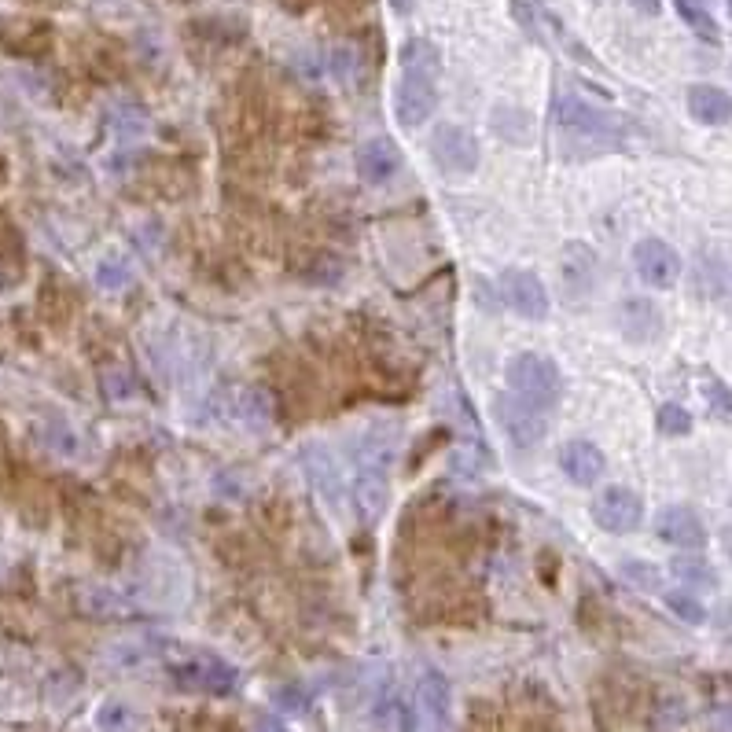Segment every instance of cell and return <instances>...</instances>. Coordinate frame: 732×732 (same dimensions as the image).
I'll return each mask as SVG.
<instances>
[{
  "label": "cell",
  "mask_w": 732,
  "mask_h": 732,
  "mask_svg": "<svg viewBox=\"0 0 732 732\" xmlns=\"http://www.w3.org/2000/svg\"><path fill=\"white\" fill-rule=\"evenodd\" d=\"M438 78H442V52L427 37H412L401 48V81L394 89V115L405 129L438 111Z\"/></svg>",
  "instance_id": "cell-1"
},
{
  "label": "cell",
  "mask_w": 732,
  "mask_h": 732,
  "mask_svg": "<svg viewBox=\"0 0 732 732\" xmlns=\"http://www.w3.org/2000/svg\"><path fill=\"white\" fill-rule=\"evenodd\" d=\"M630 118L615 115V111H604V107H593V103L578 100V96H563L560 100V129L571 133V137H582L585 144H593L600 151H618L626 144V126Z\"/></svg>",
  "instance_id": "cell-2"
},
{
  "label": "cell",
  "mask_w": 732,
  "mask_h": 732,
  "mask_svg": "<svg viewBox=\"0 0 732 732\" xmlns=\"http://www.w3.org/2000/svg\"><path fill=\"white\" fill-rule=\"evenodd\" d=\"M508 387L519 398L534 401L538 409H556L563 401V372L560 365L545 354H515L508 361Z\"/></svg>",
  "instance_id": "cell-3"
},
{
  "label": "cell",
  "mask_w": 732,
  "mask_h": 732,
  "mask_svg": "<svg viewBox=\"0 0 732 732\" xmlns=\"http://www.w3.org/2000/svg\"><path fill=\"white\" fill-rule=\"evenodd\" d=\"M354 504H357V515H361L365 527H376L390 504L387 453H383V446H376V442L361 453V468H357V479H354Z\"/></svg>",
  "instance_id": "cell-4"
},
{
  "label": "cell",
  "mask_w": 732,
  "mask_h": 732,
  "mask_svg": "<svg viewBox=\"0 0 732 732\" xmlns=\"http://www.w3.org/2000/svg\"><path fill=\"white\" fill-rule=\"evenodd\" d=\"M497 295L523 321H545L552 313L549 287H545V280L538 273H530V269H504L497 276Z\"/></svg>",
  "instance_id": "cell-5"
},
{
  "label": "cell",
  "mask_w": 732,
  "mask_h": 732,
  "mask_svg": "<svg viewBox=\"0 0 732 732\" xmlns=\"http://www.w3.org/2000/svg\"><path fill=\"white\" fill-rule=\"evenodd\" d=\"M493 412H497V424H501V431L508 435V442L515 449H534L549 435V416H545V409H538L534 401L519 398V394L497 398L493 401Z\"/></svg>",
  "instance_id": "cell-6"
},
{
  "label": "cell",
  "mask_w": 732,
  "mask_h": 732,
  "mask_svg": "<svg viewBox=\"0 0 732 732\" xmlns=\"http://www.w3.org/2000/svg\"><path fill=\"white\" fill-rule=\"evenodd\" d=\"M593 523L607 534H633L644 523V501L641 493L630 486H607L596 493L593 501Z\"/></svg>",
  "instance_id": "cell-7"
},
{
  "label": "cell",
  "mask_w": 732,
  "mask_h": 732,
  "mask_svg": "<svg viewBox=\"0 0 732 732\" xmlns=\"http://www.w3.org/2000/svg\"><path fill=\"white\" fill-rule=\"evenodd\" d=\"M431 155H435L442 173H475L479 170V140L475 133L457 122H442L431 137Z\"/></svg>",
  "instance_id": "cell-8"
},
{
  "label": "cell",
  "mask_w": 732,
  "mask_h": 732,
  "mask_svg": "<svg viewBox=\"0 0 732 732\" xmlns=\"http://www.w3.org/2000/svg\"><path fill=\"white\" fill-rule=\"evenodd\" d=\"M173 677H177L181 688H195V692H206V696H229L236 688V670L214 659V655H195L184 666H177Z\"/></svg>",
  "instance_id": "cell-9"
},
{
  "label": "cell",
  "mask_w": 732,
  "mask_h": 732,
  "mask_svg": "<svg viewBox=\"0 0 732 732\" xmlns=\"http://www.w3.org/2000/svg\"><path fill=\"white\" fill-rule=\"evenodd\" d=\"M633 269H637V276H641L644 284L674 287L677 276H681V258H677V251L670 243L648 236V240H641L633 247Z\"/></svg>",
  "instance_id": "cell-10"
},
{
  "label": "cell",
  "mask_w": 732,
  "mask_h": 732,
  "mask_svg": "<svg viewBox=\"0 0 732 732\" xmlns=\"http://www.w3.org/2000/svg\"><path fill=\"white\" fill-rule=\"evenodd\" d=\"M655 534L674 549H703L707 545V527L688 504H670L655 515Z\"/></svg>",
  "instance_id": "cell-11"
},
{
  "label": "cell",
  "mask_w": 732,
  "mask_h": 732,
  "mask_svg": "<svg viewBox=\"0 0 732 732\" xmlns=\"http://www.w3.org/2000/svg\"><path fill=\"white\" fill-rule=\"evenodd\" d=\"M560 468L574 486H596L600 475L607 471V457L600 446L585 442V438H574L560 449Z\"/></svg>",
  "instance_id": "cell-12"
},
{
  "label": "cell",
  "mask_w": 732,
  "mask_h": 732,
  "mask_svg": "<svg viewBox=\"0 0 732 732\" xmlns=\"http://www.w3.org/2000/svg\"><path fill=\"white\" fill-rule=\"evenodd\" d=\"M401 170V151L390 137H372L357 151V173L368 184H387Z\"/></svg>",
  "instance_id": "cell-13"
},
{
  "label": "cell",
  "mask_w": 732,
  "mask_h": 732,
  "mask_svg": "<svg viewBox=\"0 0 732 732\" xmlns=\"http://www.w3.org/2000/svg\"><path fill=\"white\" fill-rule=\"evenodd\" d=\"M0 45L15 56H41L52 45V26L37 19H0Z\"/></svg>",
  "instance_id": "cell-14"
},
{
  "label": "cell",
  "mask_w": 732,
  "mask_h": 732,
  "mask_svg": "<svg viewBox=\"0 0 732 732\" xmlns=\"http://www.w3.org/2000/svg\"><path fill=\"white\" fill-rule=\"evenodd\" d=\"M618 328H622V335L633 339V343H648V339H655L659 328H663V313L655 309L652 298H626V302L618 306Z\"/></svg>",
  "instance_id": "cell-15"
},
{
  "label": "cell",
  "mask_w": 732,
  "mask_h": 732,
  "mask_svg": "<svg viewBox=\"0 0 732 732\" xmlns=\"http://www.w3.org/2000/svg\"><path fill=\"white\" fill-rule=\"evenodd\" d=\"M416 703L424 710V718L431 725H449V703H453V692H449V677L435 666H427L420 681H416Z\"/></svg>",
  "instance_id": "cell-16"
},
{
  "label": "cell",
  "mask_w": 732,
  "mask_h": 732,
  "mask_svg": "<svg viewBox=\"0 0 732 732\" xmlns=\"http://www.w3.org/2000/svg\"><path fill=\"white\" fill-rule=\"evenodd\" d=\"M688 115L703 126H725V122H732V96L718 85H692L688 89Z\"/></svg>",
  "instance_id": "cell-17"
},
{
  "label": "cell",
  "mask_w": 732,
  "mask_h": 732,
  "mask_svg": "<svg viewBox=\"0 0 732 732\" xmlns=\"http://www.w3.org/2000/svg\"><path fill=\"white\" fill-rule=\"evenodd\" d=\"M563 284L571 295H585L596 284V254L585 243H571L563 251Z\"/></svg>",
  "instance_id": "cell-18"
},
{
  "label": "cell",
  "mask_w": 732,
  "mask_h": 732,
  "mask_svg": "<svg viewBox=\"0 0 732 732\" xmlns=\"http://www.w3.org/2000/svg\"><path fill=\"white\" fill-rule=\"evenodd\" d=\"M670 574H674L677 582H685V589H714L718 585L714 567L707 560H699V556H677L670 563Z\"/></svg>",
  "instance_id": "cell-19"
},
{
  "label": "cell",
  "mask_w": 732,
  "mask_h": 732,
  "mask_svg": "<svg viewBox=\"0 0 732 732\" xmlns=\"http://www.w3.org/2000/svg\"><path fill=\"white\" fill-rule=\"evenodd\" d=\"M530 115L527 111H519V107H497L493 111V133L508 144H527L530 140Z\"/></svg>",
  "instance_id": "cell-20"
},
{
  "label": "cell",
  "mask_w": 732,
  "mask_h": 732,
  "mask_svg": "<svg viewBox=\"0 0 732 732\" xmlns=\"http://www.w3.org/2000/svg\"><path fill=\"white\" fill-rule=\"evenodd\" d=\"M273 398L265 394L262 387H251L240 394V420L254 431H262V427L273 424Z\"/></svg>",
  "instance_id": "cell-21"
},
{
  "label": "cell",
  "mask_w": 732,
  "mask_h": 732,
  "mask_svg": "<svg viewBox=\"0 0 732 732\" xmlns=\"http://www.w3.org/2000/svg\"><path fill=\"white\" fill-rule=\"evenodd\" d=\"M306 464L313 471V479L321 482V490L328 501H339L343 497V482H339V468H335V460L324 453V449H309L306 453Z\"/></svg>",
  "instance_id": "cell-22"
},
{
  "label": "cell",
  "mask_w": 732,
  "mask_h": 732,
  "mask_svg": "<svg viewBox=\"0 0 732 732\" xmlns=\"http://www.w3.org/2000/svg\"><path fill=\"white\" fill-rule=\"evenodd\" d=\"M677 12H681V19H685L692 30H696L703 41H710V45H718V23L710 19L707 4L703 0H677Z\"/></svg>",
  "instance_id": "cell-23"
},
{
  "label": "cell",
  "mask_w": 732,
  "mask_h": 732,
  "mask_svg": "<svg viewBox=\"0 0 732 732\" xmlns=\"http://www.w3.org/2000/svg\"><path fill=\"white\" fill-rule=\"evenodd\" d=\"M655 427H659V435H666V438H685L688 431H692V412H688L685 405H677V401H666V405H659V412H655Z\"/></svg>",
  "instance_id": "cell-24"
},
{
  "label": "cell",
  "mask_w": 732,
  "mask_h": 732,
  "mask_svg": "<svg viewBox=\"0 0 732 732\" xmlns=\"http://www.w3.org/2000/svg\"><path fill=\"white\" fill-rule=\"evenodd\" d=\"M622 578L630 585H637L641 593H659L663 589V574L648 560H622Z\"/></svg>",
  "instance_id": "cell-25"
},
{
  "label": "cell",
  "mask_w": 732,
  "mask_h": 732,
  "mask_svg": "<svg viewBox=\"0 0 732 732\" xmlns=\"http://www.w3.org/2000/svg\"><path fill=\"white\" fill-rule=\"evenodd\" d=\"M663 600L681 622H692V626L707 622V607L699 604L696 593H688V589H670V593H663Z\"/></svg>",
  "instance_id": "cell-26"
},
{
  "label": "cell",
  "mask_w": 732,
  "mask_h": 732,
  "mask_svg": "<svg viewBox=\"0 0 732 732\" xmlns=\"http://www.w3.org/2000/svg\"><path fill=\"white\" fill-rule=\"evenodd\" d=\"M703 398H707L714 416H732V387L718 376H703Z\"/></svg>",
  "instance_id": "cell-27"
},
{
  "label": "cell",
  "mask_w": 732,
  "mask_h": 732,
  "mask_svg": "<svg viewBox=\"0 0 732 732\" xmlns=\"http://www.w3.org/2000/svg\"><path fill=\"white\" fill-rule=\"evenodd\" d=\"M45 442L52 453H63V457H74V453H78V438L70 435V427H63V424H48Z\"/></svg>",
  "instance_id": "cell-28"
},
{
  "label": "cell",
  "mask_w": 732,
  "mask_h": 732,
  "mask_svg": "<svg viewBox=\"0 0 732 732\" xmlns=\"http://www.w3.org/2000/svg\"><path fill=\"white\" fill-rule=\"evenodd\" d=\"M96 284L100 287H126L129 284V269H122L118 262H103L100 269H96Z\"/></svg>",
  "instance_id": "cell-29"
},
{
  "label": "cell",
  "mask_w": 732,
  "mask_h": 732,
  "mask_svg": "<svg viewBox=\"0 0 732 732\" xmlns=\"http://www.w3.org/2000/svg\"><path fill=\"white\" fill-rule=\"evenodd\" d=\"M129 707H122V703H107V707L96 714V725H103V729H126L129 725Z\"/></svg>",
  "instance_id": "cell-30"
},
{
  "label": "cell",
  "mask_w": 732,
  "mask_h": 732,
  "mask_svg": "<svg viewBox=\"0 0 732 732\" xmlns=\"http://www.w3.org/2000/svg\"><path fill=\"white\" fill-rule=\"evenodd\" d=\"M276 703H280V707L284 710H298V707H306V696H302V692H298L295 685H284V688H276Z\"/></svg>",
  "instance_id": "cell-31"
},
{
  "label": "cell",
  "mask_w": 732,
  "mask_h": 732,
  "mask_svg": "<svg viewBox=\"0 0 732 732\" xmlns=\"http://www.w3.org/2000/svg\"><path fill=\"white\" fill-rule=\"evenodd\" d=\"M637 12H644V15H659L663 12V0H630Z\"/></svg>",
  "instance_id": "cell-32"
},
{
  "label": "cell",
  "mask_w": 732,
  "mask_h": 732,
  "mask_svg": "<svg viewBox=\"0 0 732 732\" xmlns=\"http://www.w3.org/2000/svg\"><path fill=\"white\" fill-rule=\"evenodd\" d=\"M412 4H416V0H390V8H394V12H398V15H409V12H412Z\"/></svg>",
  "instance_id": "cell-33"
},
{
  "label": "cell",
  "mask_w": 732,
  "mask_h": 732,
  "mask_svg": "<svg viewBox=\"0 0 732 732\" xmlns=\"http://www.w3.org/2000/svg\"><path fill=\"white\" fill-rule=\"evenodd\" d=\"M721 549H725V556L732 560V527L721 530Z\"/></svg>",
  "instance_id": "cell-34"
},
{
  "label": "cell",
  "mask_w": 732,
  "mask_h": 732,
  "mask_svg": "<svg viewBox=\"0 0 732 732\" xmlns=\"http://www.w3.org/2000/svg\"><path fill=\"white\" fill-rule=\"evenodd\" d=\"M729 12H732V0H729Z\"/></svg>",
  "instance_id": "cell-35"
},
{
  "label": "cell",
  "mask_w": 732,
  "mask_h": 732,
  "mask_svg": "<svg viewBox=\"0 0 732 732\" xmlns=\"http://www.w3.org/2000/svg\"><path fill=\"white\" fill-rule=\"evenodd\" d=\"M729 501H732V497H729Z\"/></svg>",
  "instance_id": "cell-36"
}]
</instances>
